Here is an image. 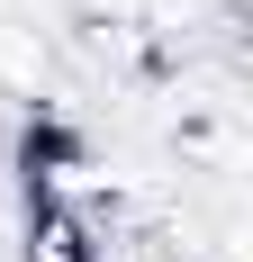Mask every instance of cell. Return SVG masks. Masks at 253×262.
<instances>
[{
    "instance_id": "1",
    "label": "cell",
    "mask_w": 253,
    "mask_h": 262,
    "mask_svg": "<svg viewBox=\"0 0 253 262\" xmlns=\"http://www.w3.org/2000/svg\"><path fill=\"white\" fill-rule=\"evenodd\" d=\"M18 262H100V226L64 199H36L18 226Z\"/></svg>"
},
{
    "instance_id": "2",
    "label": "cell",
    "mask_w": 253,
    "mask_h": 262,
    "mask_svg": "<svg viewBox=\"0 0 253 262\" xmlns=\"http://www.w3.org/2000/svg\"><path fill=\"white\" fill-rule=\"evenodd\" d=\"M54 91V46L27 18H0V100H46Z\"/></svg>"
}]
</instances>
